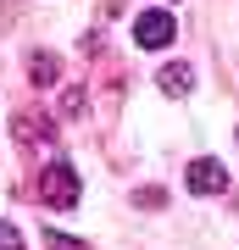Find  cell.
Masks as SVG:
<instances>
[{"label": "cell", "mask_w": 239, "mask_h": 250, "mask_svg": "<svg viewBox=\"0 0 239 250\" xmlns=\"http://www.w3.org/2000/svg\"><path fill=\"white\" fill-rule=\"evenodd\" d=\"M173 34H178V22H173V11H161V6L133 17V45H139V50H167Z\"/></svg>", "instance_id": "cell-2"}, {"label": "cell", "mask_w": 239, "mask_h": 250, "mask_svg": "<svg viewBox=\"0 0 239 250\" xmlns=\"http://www.w3.org/2000/svg\"><path fill=\"white\" fill-rule=\"evenodd\" d=\"M39 200L56 206V211H72V206H78V172H72L67 161H50V167L39 172Z\"/></svg>", "instance_id": "cell-1"}, {"label": "cell", "mask_w": 239, "mask_h": 250, "mask_svg": "<svg viewBox=\"0 0 239 250\" xmlns=\"http://www.w3.org/2000/svg\"><path fill=\"white\" fill-rule=\"evenodd\" d=\"M44 245H50V250H78V245L67 239V233H44Z\"/></svg>", "instance_id": "cell-8"}, {"label": "cell", "mask_w": 239, "mask_h": 250, "mask_svg": "<svg viewBox=\"0 0 239 250\" xmlns=\"http://www.w3.org/2000/svg\"><path fill=\"white\" fill-rule=\"evenodd\" d=\"M28 78H34V83H56V78H62V62H56L50 50H39L34 62H28Z\"/></svg>", "instance_id": "cell-5"}, {"label": "cell", "mask_w": 239, "mask_h": 250, "mask_svg": "<svg viewBox=\"0 0 239 250\" xmlns=\"http://www.w3.org/2000/svg\"><path fill=\"white\" fill-rule=\"evenodd\" d=\"M156 83H161V95H173V100H184L189 89H195V67L189 62H167L156 72Z\"/></svg>", "instance_id": "cell-4"}, {"label": "cell", "mask_w": 239, "mask_h": 250, "mask_svg": "<svg viewBox=\"0 0 239 250\" xmlns=\"http://www.w3.org/2000/svg\"><path fill=\"white\" fill-rule=\"evenodd\" d=\"M0 250H22V233L11 228V223H0Z\"/></svg>", "instance_id": "cell-7"}, {"label": "cell", "mask_w": 239, "mask_h": 250, "mask_svg": "<svg viewBox=\"0 0 239 250\" xmlns=\"http://www.w3.org/2000/svg\"><path fill=\"white\" fill-rule=\"evenodd\" d=\"M17 134L22 139H50V123L44 117H17Z\"/></svg>", "instance_id": "cell-6"}, {"label": "cell", "mask_w": 239, "mask_h": 250, "mask_svg": "<svg viewBox=\"0 0 239 250\" xmlns=\"http://www.w3.org/2000/svg\"><path fill=\"white\" fill-rule=\"evenodd\" d=\"M222 189H228V172H222V161H212V156L189 161V195H222Z\"/></svg>", "instance_id": "cell-3"}]
</instances>
